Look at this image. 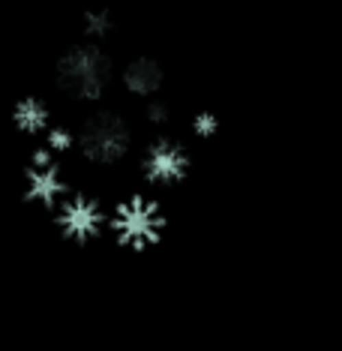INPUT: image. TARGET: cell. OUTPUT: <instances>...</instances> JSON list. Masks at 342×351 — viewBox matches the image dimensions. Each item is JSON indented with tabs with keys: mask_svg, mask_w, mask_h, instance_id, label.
Instances as JSON below:
<instances>
[{
	"mask_svg": "<svg viewBox=\"0 0 342 351\" xmlns=\"http://www.w3.org/2000/svg\"><path fill=\"white\" fill-rule=\"evenodd\" d=\"M189 165H193L189 150L178 138L162 135L154 145H147L145 159H141V178L150 186H178L189 174Z\"/></svg>",
	"mask_w": 342,
	"mask_h": 351,
	"instance_id": "6",
	"label": "cell"
},
{
	"mask_svg": "<svg viewBox=\"0 0 342 351\" xmlns=\"http://www.w3.org/2000/svg\"><path fill=\"white\" fill-rule=\"evenodd\" d=\"M66 193H69V183L58 156L51 150L39 147L25 169V202L34 207H42V210H54Z\"/></svg>",
	"mask_w": 342,
	"mask_h": 351,
	"instance_id": "5",
	"label": "cell"
},
{
	"mask_svg": "<svg viewBox=\"0 0 342 351\" xmlns=\"http://www.w3.org/2000/svg\"><path fill=\"white\" fill-rule=\"evenodd\" d=\"M54 226L69 243H93L108 226V207L90 193H66L54 207Z\"/></svg>",
	"mask_w": 342,
	"mask_h": 351,
	"instance_id": "4",
	"label": "cell"
},
{
	"mask_svg": "<svg viewBox=\"0 0 342 351\" xmlns=\"http://www.w3.org/2000/svg\"><path fill=\"white\" fill-rule=\"evenodd\" d=\"M12 123L21 135H42L51 126V108L39 97H21L12 108Z\"/></svg>",
	"mask_w": 342,
	"mask_h": 351,
	"instance_id": "8",
	"label": "cell"
},
{
	"mask_svg": "<svg viewBox=\"0 0 342 351\" xmlns=\"http://www.w3.org/2000/svg\"><path fill=\"white\" fill-rule=\"evenodd\" d=\"M165 75H162V66L150 58H135L130 66L123 69V84L132 97H141V99H150L154 93H159Z\"/></svg>",
	"mask_w": 342,
	"mask_h": 351,
	"instance_id": "7",
	"label": "cell"
},
{
	"mask_svg": "<svg viewBox=\"0 0 342 351\" xmlns=\"http://www.w3.org/2000/svg\"><path fill=\"white\" fill-rule=\"evenodd\" d=\"M165 226H169V217H165L162 204L150 195H126L121 198L114 207L108 210V231L121 246L126 250H150L162 241Z\"/></svg>",
	"mask_w": 342,
	"mask_h": 351,
	"instance_id": "1",
	"label": "cell"
},
{
	"mask_svg": "<svg viewBox=\"0 0 342 351\" xmlns=\"http://www.w3.org/2000/svg\"><path fill=\"white\" fill-rule=\"evenodd\" d=\"M82 27H84V36L87 39H93V43H102V39H106L111 30H114V19H111L108 10H90V12H84Z\"/></svg>",
	"mask_w": 342,
	"mask_h": 351,
	"instance_id": "9",
	"label": "cell"
},
{
	"mask_svg": "<svg viewBox=\"0 0 342 351\" xmlns=\"http://www.w3.org/2000/svg\"><path fill=\"white\" fill-rule=\"evenodd\" d=\"M132 132L126 121L114 111H97L82 123V130L75 132V147L82 150V156L93 165H114L121 162L130 150Z\"/></svg>",
	"mask_w": 342,
	"mask_h": 351,
	"instance_id": "3",
	"label": "cell"
},
{
	"mask_svg": "<svg viewBox=\"0 0 342 351\" xmlns=\"http://www.w3.org/2000/svg\"><path fill=\"white\" fill-rule=\"evenodd\" d=\"M58 87L78 102H99L114 78V63L99 45H75L58 60Z\"/></svg>",
	"mask_w": 342,
	"mask_h": 351,
	"instance_id": "2",
	"label": "cell"
},
{
	"mask_svg": "<svg viewBox=\"0 0 342 351\" xmlns=\"http://www.w3.org/2000/svg\"><path fill=\"white\" fill-rule=\"evenodd\" d=\"M193 132L198 135V138L210 141L213 135L219 132V121H217V114H213V111H198V114L193 117Z\"/></svg>",
	"mask_w": 342,
	"mask_h": 351,
	"instance_id": "11",
	"label": "cell"
},
{
	"mask_svg": "<svg viewBox=\"0 0 342 351\" xmlns=\"http://www.w3.org/2000/svg\"><path fill=\"white\" fill-rule=\"evenodd\" d=\"M169 117H171V111H169L165 102H150V106H147V121L150 123L162 126V123H169Z\"/></svg>",
	"mask_w": 342,
	"mask_h": 351,
	"instance_id": "12",
	"label": "cell"
},
{
	"mask_svg": "<svg viewBox=\"0 0 342 351\" xmlns=\"http://www.w3.org/2000/svg\"><path fill=\"white\" fill-rule=\"evenodd\" d=\"M75 147V130L73 126H49L45 130V150H51L54 156L60 154H69V150Z\"/></svg>",
	"mask_w": 342,
	"mask_h": 351,
	"instance_id": "10",
	"label": "cell"
}]
</instances>
